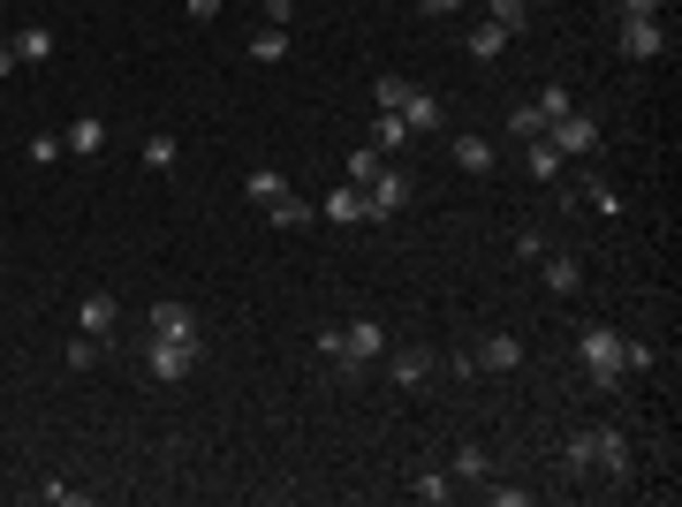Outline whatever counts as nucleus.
Returning <instances> with one entry per match:
<instances>
[{"label":"nucleus","mask_w":682,"mask_h":507,"mask_svg":"<svg viewBox=\"0 0 682 507\" xmlns=\"http://www.w3.org/2000/svg\"><path fill=\"white\" fill-rule=\"evenodd\" d=\"M561 478H630V440L614 432V424H584V432H569L561 440Z\"/></svg>","instance_id":"obj_1"},{"label":"nucleus","mask_w":682,"mask_h":507,"mask_svg":"<svg viewBox=\"0 0 682 507\" xmlns=\"http://www.w3.org/2000/svg\"><path fill=\"white\" fill-rule=\"evenodd\" d=\"M576 356H584V379L592 386H622L630 371H622V334H607V326H584L576 334Z\"/></svg>","instance_id":"obj_2"},{"label":"nucleus","mask_w":682,"mask_h":507,"mask_svg":"<svg viewBox=\"0 0 682 507\" xmlns=\"http://www.w3.org/2000/svg\"><path fill=\"white\" fill-rule=\"evenodd\" d=\"M145 341H168V348H182V356H205V326H197V311H190V304H153Z\"/></svg>","instance_id":"obj_3"},{"label":"nucleus","mask_w":682,"mask_h":507,"mask_svg":"<svg viewBox=\"0 0 682 507\" xmlns=\"http://www.w3.org/2000/svg\"><path fill=\"white\" fill-rule=\"evenodd\" d=\"M546 145H553L561 160H592V152H599V122H584V114L569 107L561 122H546Z\"/></svg>","instance_id":"obj_4"},{"label":"nucleus","mask_w":682,"mask_h":507,"mask_svg":"<svg viewBox=\"0 0 682 507\" xmlns=\"http://www.w3.org/2000/svg\"><path fill=\"white\" fill-rule=\"evenodd\" d=\"M402 205H410V174L402 168H379L372 182H364V212H372V220H394Z\"/></svg>","instance_id":"obj_5"},{"label":"nucleus","mask_w":682,"mask_h":507,"mask_svg":"<svg viewBox=\"0 0 682 507\" xmlns=\"http://www.w3.org/2000/svg\"><path fill=\"white\" fill-rule=\"evenodd\" d=\"M387 356V326L379 319H356V326H341V371H356V363H379Z\"/></svg>","instance_id":"obj_6"},{"label":"nucleus","mask_w":682,"mask_h":507,"mask_svg":"<svg viewBox=\"0 0 682 507\" xmlns=\"http://www.w3.org/2000/svg\"><path fill=\"white\" fill-rule=\"evenodd\" d=\"M394 114H402V129H410V137H425V129H440V114H448V107H440V91H425V84H410Z\"/></svg>","instance_id":"obj_7"},{"label":"nucleus","mask_w":682,"mask_h":507,"mask_svg":"<svg viewBox=\"0 0 682 507\" xmlns=\"http://www.w3.org/2000/svg\"><path fill=\"white\" fill-rule=\"evenodd\" d=\"M622 53H630V61H660V53H668V23H660V15L622 23Z\"/></svg>","instance_id":"obj_8"},{"label":"nucleus","mask_w":682,"mask_h":507,"mask_svg":"<svg viewBox=\"0 0 682 507\" xmlns=\"http://www.w3.org/2000/svg\"><path fill=\"white\" fill-rule=\"evenodd\" d=\"M538 273H546V296H561V304L584 288V265H576V250H546V258H538Z\"/></svg>","instance_id":"obj_9"},{"label":"nucleus","mask_w":682,"mask_h":507,"mask_svg":"<svg viewBox=\"0 0 682 507\" xmlns=\"http://www.w3.org/2000/svg\"><path fill=\"white\" fill-rule=\"evenodd\" d=\"M379 363H387V379H394L402 394L433 386V356H425V348H394V356H379Z\"/></svg>","instance_id":"obj_10"},{"label":"nucleus","mask_w":682,"mask_h":507,"mask_svg":"<svg viewBox=\"0 0 682 507\" xmlns=\"http://www.w3.org/2000/svg\"><path fill=\"white\" fill-rule=\"evenodd\" d=\"M61 152H76V160H99V152H107V122H99V114H76V122L61 129Z\"/></svg>","instance_id":"obj_11"},{"label":"nucleus","mask_w":682,"mask_h":507,"mask_svg":"<svg viewBox=\"0 0 682 507\" xmlns=\"http://www.w3.org/2000/svg\"><path fill=\"white\" fill-rule=\"evenodd\" d=\"M471 363H478V371H515V363H523V334H486L471 348Z\"/></svg>","instance_id":"obj_12"},{"label":"nucleus","mask_w":682,"mask_h":507,"mask_svg":"<svg viewBox=\"0 0 682 507\" xmlns=\"http://www.w3.org/2000/svg\"><path fill=\"white\" fill-rule=\"evenodd\" d=\"M319 212H327L334 227H364V220H372V212H364V189H356V182H341V189H327V205H319Z\"/></svg>","instance_id":"obj_13"},{"label":"nucleus","mask_w":682,"mask_h":507,"mask_svg":"<svg viewBox=\"0 0 682 507\" xmlns=\"http://www.w3.org/2000/svg\"><path fill=\"white\" fill-rule=\"evenodd\" d=\"M145 371H153V379H190L197 356H182V348H168V341H145Z\"/></svg>","instance_id":"obj_14"},{"label":"nucleus","mask_w":682,"mask_h":507,"mask_svg":"<svg viewBox=\"0 0 682 507\" xmlns=\"http://www.w3.org/2000/svg\"><path fill=\"white\" fill-rule=\"evenodd\" d=\"M509 23H494V15H478V23H471V38H463V46H471V53H478V61H494V53H509Z\"/></svg>","instance_id":"obj_15"},{"label":"nucleus","mask_w":682,"mask_h":507,"mask_svg":"<svg viewBox=\"0 0 682 507\" xmlns=\"http://www.w3.org/2000/svg\"><path fill=\"white\" fill-rule=\"evenodd\" d=\"M448 152H455V168H463V174H494V160H501L494 137H455Z\"/></svg>","instance_id":"obj_16"},{"label":"nucleus","mask_w":682,"mask_h":507,"mask_svg":"<svg viewBox=\"0 0 682 507\" xmlns=\"http://www.w3.org/2000/svg\"><path fill=\"white\" fill-rule=\"evenodd\" d=\"M76 319H84V334L114 341V296H99V288H92V296H84V304H76Z\"/></svg>","instance_id":"obj_17"},{"label":"nucleus","mask_w":682,"mask_h":507,"mask_svg":"<svg viewBox=\"0 0 682 507\" xmlns=\"http://www.w3.org/2000/svg\"><path fill=\"white\" fill-rule=\"evenodd\" d=\"M523 168L538 174V182H561V174H569V160H561L546 137H531V145H523Z\"/></svg>","instance_id":"obj_18"},{"label":"nucleus","mask_w":682,"mask_h":507,"mask_svg":"<svg viewBox=\"0 0 682 507\" xmlns=\"http://www.w3.org/2000/svg\"><path fill=\"white\" fill-rule=\"evenodd\" d=\"M8 46H15V61H53V30H46V23H23Z\"/></svg>","instance_id":"obj_19"},{"label":"nucleus","mask_w":682,"mask_h":507,"mask_svg":"<svg viewBox=\"0 0 682 507\" xmlns=\"http://www.w3.org/2000/svg\"><path fill=\"white\" fill-rule=\"evenodd\" d=\"M266 220H273V227H312V197H296V189H281V197L266 205Z\"/></svg>","instance_id":"obj_20"},{"label":"nucleus","mask_w":682,"mask_h":507,"mask_svg":"<svg viewBox=\"0 0 682 507\" xmlns=\"http://www.w3.org/2000/svg\"><path fill=\"white\" fill-rule=\"evenodd\" d=\"M364 145H379V152H402V145H410V129H402V114H372V129H364Z\"/></svg>","instance_id":"obj_21"},{"label":"nucleus","mask_w":682,"mask_h":507,"mask_svg":"<svg viewBox=\"0 0 682 507\" xmlns=\"http://www.w3.org/2000/svg\"><path fill=\"white\" fill-rule=\"evenodd\" d=\"M281 189H289V174H281V168H251V182H243V197H251V205H273Z\"/></svg>","instance_id":"obj_22"},{"label":"nucleus","mask_w":682,"mask_h":507,"mask_svg":"<svg viewBox=\"0 0 682 507\" xmlns=\"http://www.w3.org/2000/svg\"><path fill=\"white\" fill-rule=\"evenodd\" d=\"M455 478H471V485H478V478H494V455H486L478 440H463V447H455Z\"/></svg>","instance_id":"obj_23"},{"label":"nucleus","mask_w":682,"mask_h":507,"mask_svg":"<svg viewBox=\"0 0 682 507\" xmlns=\"http://www.w3.org/2000/svg\"><path fill=\"white\" fill-rule=\"evenodd\" d=\"M174 160H182V145H174L168 129H153V137H145V168H153V174H174Z\"/></svg>","instance_id":"obj_24"},{"label":"nucleus","mask_w":682,"mask_h":507,"mask_svg":"<svg viewBox=\"0 0 682 507\" xmlns=\"http://www.w3.org/2000/svg\"><path fill=\"white\" fill-rule=\"evenodd\" d=\"M99 348H107L99 334H76L69 348H61V363H69V371H92V363H99Z\"/></svg>","instance_id":"obj_25"},{"label":"nucleus","mask_w":682,"mask_h":507,"mask_svg":"<svg viewBox=\"0 0 682 507\" xmlns=\"http://www.w3.org/2000/svg\"><path fill=\"white\" fill-rule=\"evenodd\" d=\"M509 137H523V145H531V137H546V114H538L531 99H523V107H509Z\"/></svg>","instance_id":"obj_26"},{"label":"nucleus","mask_w":682,"mask_h":507,"mask_svg":"<svg viewBox=\"0 0 682 507\" xmlns=\"http://www.w3.org/2000/svg\"><path fill=\"white\" fill-rule=\"evenodd\" d=\"M379 168H387V152H379V145H356V152H349V182H356V189H364Z\"/></svg>","instance_id":"obj_27"},{"label":"nucleus","mask_w":682,"mask_h":507,"mask_svg":"<svg viewBox=\"0 0 682 507\" xmlns=\"http://www.w3.org/2000/svg\"><path fill=\"white\" fill-rule=\"evenodd\" d=\"M281 53H289V30H281V23H266V30L251 38V61H281Z\"/></svg>","instance_id":"obj_28"},{"label":"nucleus","mask_w":682,"mask_h":507,"mask_svg":"<svg viewBox=\"0 0 682 507\" xmlns=\"http://www.w3.org/2000/svg\"><path fill=\"white\" fill-rule=\"evenodd\" d=\"M410 493H417V500H448V493H455V485H448V470H417V485H410Z\"/></svg>","instance_id":"obj_29"},{"label":"nucleus","mask_w":682,"mask_h":507,"mask_svg":"<svg viewBox=\"0 0 682 507\" xmlns=\"http://www.w3.org/2000/svg\"><path fill=\"white\" fill-rule=\"evenodd\" d=\"M486 15L509 23V30H523V23H531V0H486Z\"/></svg>","instance_id":"obj_30"},{"label":"nucleus","mask_w":682,"mask_h":507,"mask_svg":"<svg viewBox=\"0 0 682 507\" xmlns=\"http://www.w3.org/2000/svg\"><path fill=\"white\" fill-rule=\"evenodd\" d=\"M38 500H46V507H84L92 493H84V485H61V478H53V485H38Z\"/></svg>","instance_id":"obj_31"},{"label":"nucleus","mask_w":682,"mask_h":507,"mask_svg":"<svg viewBox=\"0 0 682 507\" xmlns=\"http://www.w3.org/2000/svg\"><path fill=\"white\" fill-rule=\"evenodd\" d=\"M531 107H538V114H546V122H561V114H569V107H576V99H569V91H561V84H546V91H538V99H531Z\"/></svg>","instance_id":"obj_32"},{"label":"nucleus","mask_w":682,"mask_h":507,"mask_svg":"<svg viewBox=\"0 0 682 507\" xmlns=\"http://www.w3.org/2000/svg\"><path fill=\"white\" fill-rule=\"evenodd\" d=\"M402 91H410V76H379V91H372V99H379V114H394V107H402Z\"/></svg>","instance_id":"obj_33"},{"label":"nucleus","mask_w":682,"mask_h":507,"mask_svg":"<svg viewBox=\"0 0 682 507\" xmlns=\"http://www.w3.org/2000/svg\"><path fill=\"white\" fill-rule=\"evenodd\" d=\"M515 258H523V265H538V258H546V235H538V227H523V235H515Z\"/></svg>","instance_id":"obj_34"},{"label":"nucleus","mask_w":682,"mask_h":507,"mask_svg":"<svg viewBox=\"0 0 682 507\" xmlns=\"http://www.w3.org/2000/svg\"><path fill=\"white\" fill-rule=\"evenodd\" d=\"M486 500L494 507H531V493H523V485H486Z\"/></svg>","instance_id":"obj_35"},{"label":"nucleus","mask_w":682,"mask_h":507,"mask_svg":"<svg viewBox=\"0 0 682 507\" xmlns=\"http://www.w3.org/2000/svg\"><path fill=\"white\" fill-rule=\"evenodd\" d=\"M258 8H266V23H281V30L296 23V0H258Z\"/></svg>","instance_id":"obj_36"},{"label":"nucleus","mask_w":682,"mask_h":507,"mask_svg":"<svg viewBox=\"0 0 682 507\" xmlns=\"http://www.w3.org/2000/svg\"><path fill=\"white\" fill-rule=\"evenodd\" d=\"M622 8V23H645V15H660V0H614Z\"/></svg>","instance_id":"obj_37"},{"label":"nucleus","mask_w":682,"mask_h":507,"mask_svg":"<svg viewBox=\"0 0 682 507\" xmlns=\"http://www.w3.org/2000/svg\"><path fill=\"white\" fill-rule=\"evenodd\" d=\"M182 8H190V23H212V15H220L228 0H182Z\"/></svg>","instance_id":"obj_38"},{"label":"nucleus","mask_w":682,"mask_h":507,"mask_svg":"<svg viewBox=\"0 0 682 507\" xmlns=\"http://www.w3.org/2000/svg\"><path fill=\"white\" fill-rule=\"evenodd\" d=\"M15 69H23V61H15V46L0 38V76H15Z\"/></svg>","instance_id":"obj_39"},{"label":"nucleus","mask_w":682,"mask_h":507,"mask_svg":"<svg viewBox=\"0 0 682 507\" xmlns=\"http://www.w3.org/2000/svg\"><path fill=\"white\" fill-rule=\"evenodd\" d=\"M455 8H463V0H425V15H455Z\"/></svg>","instance_id":"obj_40"}]
</instances>
